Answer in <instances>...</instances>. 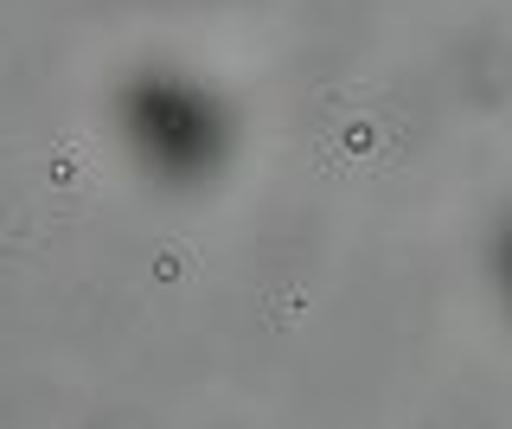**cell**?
Returning a JSON list of instances; mask_svg holds the SVG:
<instances>
[{"label": "cell", "instance_id": "6da1fadb", "mask_svg": "<svg viewBox=\"0 0 512 429\" xmlns=\"http://www.w3.org/2000/svg\"><path fill=\"white\" fill-rule=\"evenodd\" d=\"M141 141L160 154V161H205L212 154V116H205L199 97H173V90H148L135 103Z\"/></svg>", "mask_w": 512, "mask_h": 429}, {"label": "cell", "instance_id": "7a4b0ae2", "mask_svg": "<svg viewBox=\"0 0 512 429\" xmlns=\"http://www.w3.org/2000/svg\"><path fill=\"white\" fill-rule=\"evenodd\" d=\"M506 282H512V244H506Z\"/></svg>", "mask_w": 512, "mask_h": 429}]
</instances>
